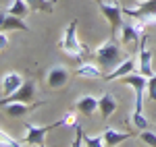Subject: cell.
Here are the masks:
<instances>
[{"mask_svg":"<svg viewBox=\"0 0 156 147\" xmlns=\"http://www.w3.org/2000/svg\"><path fill=\"white\" fill-rule=\"evenodd\" d=\"M94 58L102 66V71H112L115 66H119L121 62H123V54H121V48H119V44H117V39L110 37L106 42H102L94 50Z\"/></svg>","mask_w":156,"mask_h":147,"instance_id":"obj_1","label":"cell"},{"mask_svg":"<svg viewBox=\"0 0 156 147\" xmlns=\"http://www.w3.org/2000/svg\"><path fill=\"white\" fill-rule=\"evenodd\" d=\"M60 48L65 50V54H69L71 58H81V56L87 54V48L77 37V21H71L67 25V29L62 33V39H60Z\"/></svg>","mask_w":156,"mask_h":147,"instance_id":"obj_2","label":"cell"},{"mask_svg":"<svg viewBox=\"0 0 156 147\" xmlns=\"http://www.w3.org/2000/svg\"><path fill=\"white\" fill-rule=\"evenodd\" d=\"M123 85H129L135 93V106H133V114H142V106H144V93L148 91V77L142 73H129L121 77Z\"/></svg>","mask_w":156,"mask_h":147,"instance_id":"obj_3","label":"cell"},{"mask_svg":"<svg viewBox=\"0 0 156 147\" xmlns=\"http://www.w3.org/2000/svg\"><path fill=\"white\" fill-rule=\"evenodd\" d=\"M98 6H100L102 15L106 17L108 25H110V37H119V31L123 27V23H125L123 21V8L119 6V2L117 0H104Z\"/></svg>","mask_w":156,"mask_h":147,"instance_id":"obj_4","label":"cell"},{"mask_svg":"<svg viewBox=\"0 0 156 147\" xmlns=\"http://www.w3.org/2000/svg\"><path fill=\"white\" fill-rule=\"evenodd\" d=\"M56 126H65L62 120H56V122L52 124H44V126H37V124H31L27 122L25 124V143L27 145H36V147H44L46 145V135H48L52 129H56Z\"/></svg>","mask_w":156,"mask_h":147,"instance_id":"obj_5","label":"cell"},{"mask_svg":"<svg viewBox=\"0 0 156 147\" xmlns=\"http://www.w3.org/2000/svg\"><path fill=\"white\" fill-rule=\"evenodd\" d=\"M123 15L144 23H156V0H140L131 8H123Z\"/></svg>","mask_w":156,"mask_h":147,"instance_id":"obj_6","label":"cell"},{"mask_svg":"<svg viewBox=\"0 0 156 147\" xmlns=\"http://www.w3.org/2000/svg\"><path fill=\"white\" fill-rule=\"evenodd\" d=\"M144 21H140V19H135V23H123L121 27V42H123V46H129V44H137L140 39H142V33H144L146 29Z\"/></svg>","mask_w":156,"mask_h":147,"instance_id":"obj_7","label":"cell"},{"mask_svg":"<svg viewBox=\"0 0 156 147\" xmlns=\"http://www.w3.org/2000/svg\"><path fill=\"white\" fill-rule=\"evenodd\" d=\"M146 42H148V37L142 35V44L137 48V73H142L144 77L150 79L154 75V68H152V52L148 50Z\"/></svg>","mask_w":156,"mask_h":147,"instance_id":"obj_8","label":"cell"},{"mask_svg":"<svg viewBox=\"0 0 156 147\" xmlns=\"http://www.w3.org/2000/svg\"><path fill=\"white\" fill-rule=\"evenodd\" d=\"M69 79H71V71L67 66L58 64V66H52L48 71V75H46V85H48V89H62V87L69 83Z\"/></svg>","mask_w":156,"mask_h":147,"instance_id":"obj_9","label":"cell"},{"mask_svg":"<svg viewBox=\"0 0 156 147\" xmlns=\"http://www.w3.org/2000/svg\"><path fill=\"white\" fill-rule=\"evenodd\" d=\"M34 98H36V83L34 81H25L15 93L2 98V104H9V102H27V104H31Z\"/></svg>","mask_w":156,"mask_h":147,"instance_id":"obj_10","label":"cell"},{"mask_svg":"<svg viewBox=\"0 0 156 147\" xmlns=\"http://www.w3.org/2000/svg\"><path fill=\"white\" fill-rule=\"evenodd\" d=\"M34 108H37V104H27V102H9V104H2V110L6 116H11L15 120L25 118L27 112H31Z\"/></svg>","mask_w":156,"mask_h":147,"instance_id":"obj_11","label":"cell"},{"mask_svg":"<svg viewBox=\"0 0 156 147\" xmlns=\"http://www.w3.org/2000/svg\"><path fill=\"white\" fill-rule=\"evenodd\" d=\"M23 83H25V79L17 73V71H9V73L2 77V98H6V95L15 93Z\"/></svg>","mask_w":156,"mask_h":147,"instance_id":"obj_12","label":"cell"},{"mask_svg":"<svg viewBox=\"0 0 156 147\" xmlns=\"http://www.w3.org/2000/svg\"><path fill=\"white\" fill-rule=\"evenodd\" d=\"M0 29L2 31H12V29H19V31H29V25L23 21V17H17L11 12H2V21H0Z\"/></svg>","mask_w":156,"mask_h":147,"instance_id":"obj_13","label":"cell"},{"mask_svg":"<svg viewBox=\"0 0 156 147\" xmlns=\"http://www.w3.org/2000/svg\"><path fill=\"white\" fill-rule=\"evenodd\" d=\"M135 62H137V60H135V58H131V56H129V58H125L119 66H115L110 73L104 75V79H106V81H117V79H121V77L133 73V71H135Z\"/></svg>","mask_w":156,"mask_h":147,"instance_id":"obj_14","label":"cell"},{"mask_svg":"<svg viewBox=\"0 0 156 147\" xmlns=\"http://www.w3.org/2000/svg\"><path fill=\"white\" fill-rule=\"evenodd\" d=\"M77 77H83V79H104L102 75V66L98 62H83L79 68H75Z\"/></svg>","mask_w":156,"mask_h":147,"instance_id":"obj_15","label":"cell"},{"mask_svg":"<svg viewBox=\"0 0 156 147\" xmlns=\"http://www.w3.org/2000/svg\"><path fill=\"white\" fill-rule=\"evenodd\" d=\"M75 108L81 112L83 116H92L96 110H100V99H96L94 95H83V98L77 99Z\"/></svg>","mask_w":156,"mask_h":147,"instance_id":"obj_16","label":"cell"},{"mask_svg":"<svg viewBox=\"0 0 156 147\" xmlns=\"http://www.w3.org/2000/svg\"><path fill=\"white\" fill-rule=\"evenodd\" d=\"M102 135H104L106 145L112 147V145H121V143H125V141L131 137V133H127V131H119V129H106Z\"/></svg>","mask_w":156,"mask_h":147,"instance_id":"obj_17","label":"cell"},{"mask_svg":"<svg viewBox=\"0 0 156 147\" xmlns=\"http://www.w3.org/2000/svg\"><path fill=\"white\" fill-rule=\"evenodd\" d=\"M117 110V98L112 95V93H104L102 98H100V114H102V118L106 120L110 118L112 114Z\"/></svg>","mask_w":156,"mask_h":147,"instance_id":"obj_18","label":"cell"},{"mask_svg":"<svg viewBox=\"0 0 156 147\" xmlns=\"http://www.w3.org/2000/svg\"><path fill=\"white\" fill-rule=\"evenodd\" d=\"M29 11H31V6L27 4V0H12V4L9 6V11L6 12H11V15H17V17H27L29 15Z\"/></svg>","mask_w":156,"mask_h":147,"instance_id":"obj_19","label":"cell"},{"mask_svg":"<svg viewBox=\"0 0 156 147\" xmlns=\"http://www.w3.org/2000/svg\"><path fill=\"white\" fill-rule=\"evenodd\" d=\"M31 11L37 12H52L54 11V0H27Z\"/></svg>","mask_w":156,"mask_h":147,"instance_id":"obj_20","label":"cell"},{"mask_svg":"<svg viewBox=\"0 0 156 147\" xmlns=\"http://www.w3.org/2000/svg\"><path fill=\"white\" fill-rule=\"evenodd\" d=\"M0 145L2 147H23L25 141H17V139H12L6 131H0Z\"/></svg>","mask_w":156,"mask_h":147,"instance_id":"obj_21","label":"cell"},{"mask_svg":"<svg viewBox=\"0 0 156 147\" xmlns=\"http://www.w3.org/2000/svg\"><path fill=\"white\" fill-rule=\"evenodd\" d=\"M83 145L104 147V145H106V141H104V135H83Z\"/></svg>","mask_w":156,"mask_h":147,"instance_id":"obj_22","label":"cell"},{"mask_svg":"<svg viewBox=\"0 0 156 147\" xmlns=\"http://www.w3.org/2000/svg\"><path fill=\"white\" fill-rule=\"evenodd\" d=\"M131 122H133V126H135L137 131H144V129H148V120H146L144 112H142V114H133V112H131Z\"/></svg>","mask_w":156,"mask_h":147,"instance_id":"obj_23","label":"cell"},{"mask_svg":"<svg viewBox=\"0 0 156 147\" xmlns=\"http://www.w3.org/2000/svg\"><path fill=\"white\" fill-rule=\"evenodd\" d=\"M140 139H142V143H146V145L156 147V133H152V131H148V129L140 131Z\"/></svg>","mask_w":156,"mask_h":147,"instance_id":"obj_24","label":"cell"},{"mask_svg":"<svg viewBox=\"0 0 156 147\" xmlns=\"http://www.w3.org/2000/svg\"><path fill=\"white\" fill-rule=\"evenodd\" d=\"M148 95L152 102H156V73L148 79Z\"/></svg>","mask_w":156,"mask_h":147,"instance_id":"obj_25","label":"cell"},{"mask_svg":"<svg viewBox=\"0 0 156 147\" xmlns=\"http://www.w3.org/2000/svg\"><path fill=\"white\" fill-rule=\"evenodd\" d=\"M62 122H65V126H77V116L73 114V112H69V114H65V118H62Z\"/></svg>","mask_w":156,"mask_h":147,"instance_id":"obj_26","label":"cell"},{"mask_svg":"<svg viewBox=\"0 0 156 147\" xmlns=\"http://www.w3.org/2000/svg\"><path fill=\"white\" fill-rule=\"evenodd\" d=\"M6 44H9V39H6V31H2V33H0V48L6 50Z\"/></svg>","mask_w":156,"mask_h":147,"instance_id":"obj_27","label":"cell"},{"mask_svg":"<svg viewBox=\"0 0 156 147\" xmlns=\"http://www.w3.org/2000/svg\"><path fill=\"white\" fill-rule=\"evenodd\" d=\"M100 2H104V0H96V4H100Z\"/></svg>","mask_w":156,"mask_h":147,"instance_id":"obj_28","label":"cell"}]
</instances>
